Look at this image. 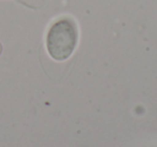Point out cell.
<instances>
[{"instance_id": "1", "label": "cell", "mask_w": 157, "mask_h": 147, "mask_svg": "<svg viewBox=\"0 0 157 147\" xmlns=\"http://www.w3.org/2000/svg\"><path fill=\"white\" fill-rule=\"evenodd\" d=\"M78 42V24L70 16H63L53 22L46 33V51L51 58L56 61L67 60L75 51Z\"/></svg>"}, {"instance_id": "2", "label": "cell", "mask_w": 157, "mask_h": 147, "mask_svg": "<svg viewBox=\"0 0 157 147\" xmlns=\"http://www.w3.org/2000/svg\"><path fill=\"white\" fill-rule=\"evenodd\" d=\"M2 51H3V47H2V44H1V42H0V55L2 54Z\"/></svg>"}]
</instances>
